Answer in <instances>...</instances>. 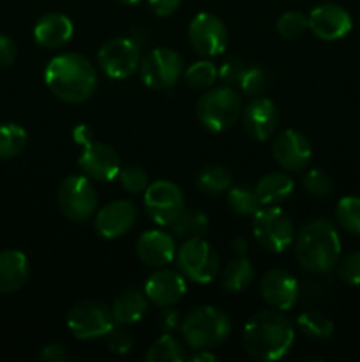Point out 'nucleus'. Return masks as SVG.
I'll return each mask as SVG.
<instances>
[{
  "label": "nucleus",
  "instance_id": "1",
  "mask_svg": "<svg viewBox=\"0 0 360 362\" xmlns=\"http://www.w3.org/2000/svg\"><path fill=\"white\" fill-rule=\"evenodd\" d=\"M295 341V327L282 311H260L247 320L242 345L254 361H279L289 352Z\"/></svg>",
  "mask_w": 360,
  "mask_h": 362
},
{
  "label": "nucleus",
  "instance_id": "2",
  "mask_svg": "<svg viewBox=\"0 0 360 362\" xmlns=\"http://www.w3.org/2000/svg\"><path fill=\"white\" fill-rule=\"evenodd\" d=\"M44 81L56 99L69 105H80L95 92L97 73L87 57L80 53H62L48 62Z\"/></svg>",
  "mask_w": 360,
  "mask_h": 362
},
{
  "label": "nucleus",
  "instance_id": "3",
  "mask_svg": "<svg viewBox=\"0 0 360 362\" xmlns=\"http://www.w3.org/2000/svg\"><path fill=\"white\" fill-rule=\"evenodd\" d=\"M295 257L300 267L313 274H325L337 265L341 257V239L327 219H313L300 228L295 237Z\"/></svg>",
  "mask_w": 360,
  "mask_h": 362
},
{
  "label": "nucleus",
  "instance_id": "4",
  "mask_svg": "<svg viewBox=\"0 0 360 362\" xmlns=\"http://www.w3.org/2000/svg\"><path fill=\"white\" fill-rule=\"evenodd\" d=\"M180 332L193 350H212L232 334V320L219 308L201 306L184 318Z\"/></svg>",
  "mask_w": 360,
  "mask_h": 362
},
{
  "label": "nucleus",
  "instance_id": "5",
  "mask_svg": "<svg viewBox=\"0 0 360 362\" xmlns=\"http://www.w3.org/2000/svg\"><path fill=\"white\" fill-rule=\"evenodd\" d=\"M74 141L83 145L78 165H80L83 175L90 180L97 182H108V180L116 179L122 161L116 154L115 148L102 141H92V131L87 126H76L73 131Z\"/></svg>",
  "mask_w": 360,
  "mask_h": 362
},
{
  "label": "nucleus",
  "instance_id": "6",
  "mask_svg": "<svg viewBox=\"0 0 360 362\" xmlns=\"http://www.w3.org/2000/svg\"><path fill=\"white\" fill-rule=\"evenodd\" d=\"M242 99L233 87H217L205 92L196 103V117L205 129L221 133L236 124L242 115Z\"/></svg>",
  "mask_w": 360,
  "mask_h": 362
},
{
  "label": "nucleus",
  "instance_id": "7",
  "mask_svg": "<svg viewBox=\"0 0 360 362\" xmlns=\"http://www.w3.org/2000/svg\"><path fill=\"white\" fill-rule=\"evenodd\" d=\"M176 265L184 278L198 285H207L214 281L221 269L219 255L203 237L187 239L176 251Z\"/></svg>",
  "mask_w": 360,
  "mask_h": 362
},
{
  "label": "nucleus",
  "instance_id": "8",
  "mask_svg": "<svg viewBox=\"0 0 360 362\" xmlns=\"http://www.w3.org/2000/svg\"><path fill=\"white\" fill-rule=\"evenodd\" d=\"M253 235L263 250L282 253L295 239V226L282 209L267 205L253 216Z\"/></svg>",
  "mask_w": 360,
  "mask_h": 362
},
{
  "label": "nucleus",
  "instance_id": "9",
  "mask_svg": "<svg viewBox=\"0 0 360 362\" xmlns=\"http://www.w3.org/2000/svg\"><path fill=\"white\" fill-rule=\"evenodd\" d=\"M56 204L64 218L73 223H85L95 214L97 191L87 175H71L60 184Z\"/></svg>",
  "mask_w": 360,
  "mask_h": 362
},
{
  "label": "nucleus",
  "instance_id": "10",
  "mask_svg": "<svg viewBox=\"0 0 360 362\" xmlns=\"http://www.w3.org/2000/svg\"><path fill=\"white\" fill-rule=\"evenodd\" d=\"M67 327L76 339H94L108 334L115 327V318L101 300H83L67 313Z\"/></svg>",
  "mask_w": 360,
  "mask_h": 362
},
{
  "label": "nucleus",
  "instance_id": "11",
  "mask_svg": "<svg viewBox=\"0 0 360 362\" xmlns=\"http://www.w3.org/2000/svg\"><path fill=\"white\" fill-rule=\"evenodd\" d=\"M143 205L152 221L169 226L186 209L182 189L172 180H155L143 191Z\"/></svg>",
  "mask_w": 360,
  "mask_h": 362
},
{
  "label": "nucleus",
  "instance_id": "12",
  "mask_svg": "<svg viewBox=\"0 0 360 362\" xmlns=\"http://www.w3.org/2000/svg\"><path fill=\"white\" fill-rule=\"evenodd\" d=\"M182 57L172 48H154L141 59L140 78L147 87L164 90L173 87L182 74Z\"/></svg>",
  "mask_w": 360,
  "mask_h": 362
},
{
  "label": "nucleus",
  "instance_id": "13",
  "mask_svg": "<svg viewBox=\"0 0 360 362\" xmlns=\"http://www.w3.org/2000/svg\"><path fill=\"white\" fill-rule=\"evenodd\" d=\"M99 67L106 76L113 80H124L134 74L140 67V45L129 37H112L99 48Z\"/></svg>",
  "mask_w": 360,
  "mask_h": 362
},
{
  "label": "nucleus",
  "instance_id": "14",
  "mask_svg": "<svg viewBox=\"0 0 360 362\" xmlns=\"http://www.w3.org/2000/svg\"><path fill=\"white\" fill-rule=\"evenodd\" d=\"M189 42L201 57L221 55L229 41L228 28L221 18L210 13H200L191 20L187 28Z\"/></svg>",
  "mask_w": 360,
  "mask_h": 362
},
{
  "label": "nucleus",
  "instance_id": "15",
  "mask_svg": "<svg viewBox=\"0 0 360 362\" xmlns=\"http://www.w3.org/2000/svg\"><path fill=\"white\" fill-rule=\"evenodd\" d=\"M272 156L286 172H302L313 158V145L300 131L286 129L272 144Z\"/></svg>",
  "mask_w": 360,
  "mask_h": 362
},
{
  "label": "nucleus",
  "instance_id": "16",
  "mask_svg": "<svg viewBox=\"0 0 360 362\" xmlns=\"http://www.w3.org/2000/svg\"><path fill=\"white\" fill-rule=\"evenodd\" d=\"M309 30L321 41H337L349 34L353 27L352 14L337 4H321L307 16Z\"/></svg>",
  "mask_w": 360,
  "mask_h": 362
},
{
  "label": "nucleus",
  "instance_id": "17",
  "mask_svg": "<svg viewBox=\"0 0 360 362\" xmlns=\"http://www.w3.org/2000/svg\"><path fill=\"white\" fill-rule=\"evenodd\" d=\"M240 117L246 133L256 141L268 140L279 127V110L268 98L251 99Z\"/></svg>",
  "mask_w": 360,
  "mask_h": 362
},
{
  "label": "nucleus",
  "instance_id": "18",
  "mask_svg": "<svg viewBox=\"0 0 360 362\" xmlns=\"http://www.w3.org/2000/svg\"><path fill=\"white\" fill-rule=\"evenodd\" d=\"M138 209L129 200H115L95 212L94 226L104 239H119L134 226Z\"/></svg>",
  "mask_w": 360,
  "mask_h": 362
},
{
  "label": "nucleus",
  "instance_id": "19",
  "mask_svg": "<svg viewBox=\"0 0 360 362\" xmlns=\"http://www.w3.org/2000/svg\"><path fill=\"white\" fill-rule=\"evenodd\" d=\"M186 279L182 272L172 271V269H161L154 272L145 283V296L148 303L159 308H172L179 304L186 296Z\"/></svg>",
  "mask_w": 360,
  "mask_h": 362
},
{
  "label": "nucleus",
  "instance_id": "20",
  "mask_svg": "<svg viewBox=\"0 0 360 362\" xmlns=\"http://www.w3.org/2000/svg\"><path fill=\"white\" fill-rule=\"evenodd\" d=\"M299 283L289 272L282 269H272L261 279V297L270 308L277 311H288L299 299Z\"/></svg>",
  "mask_w": 360,
  "mask_h": 362
},
{
  "label": "nucleus",
  "instance_id": "21",
  "mask_svg": "<svg viewBox=\"0 0 360 362\" xmlns=\"http://www.w3.org/2000/svg\"><path fill=\"white\" fill-rule=\"evenodd\" d=\"M136 255L150 267H164L176 258L175 239L162 230H148L138 239Z\"/></svg>",
  "mask_w": 360,
  "mask_h": 362
},
{
  "label": "nucleus",
  "instance_id": "22",
  "mask_svg": "<svg viewBox=\"0 0 360 362\" xmlns=\"http://www.w3.org/2000/svg\"><path fill=\"white\" fill-rule=\"evenodd\" d=\"M74 34L73 21L60 13H48L37 20L34 27V39L39 46L48 49L62 48Z\"/></svg>",
  "mask_w": 360,
  "mask_h": 362
},
{
  "label": "nucleus",
  "instance_id": "23",
  "mask_svg": "<svg viewBox=\"0 0 360 362\" xmlns=\"http://www.w3.org/2000/svg\"><path fill=\"white\" fill-rule=\"evenodd\" d=\"M28 274V260L21 251H0V293H14L23 288Z\"/></svg>",
  "mask_w": 360,
  "mask_h": 362
},
{
  "label": "nucleus",
  "instance_id": "24",
  "mask_svg": "<svg viewBox=\"0 0 360 362\" xmlns=\"http://www.w3.org/2000/svg\"><path fill=\"white\" fill-rule=\"evenodd\" d=\"M147 311L148 297L145 296V292H140L136 288L127 290L122 296L116 297V300L112 306V313L116 325L136 324V322L143 320Z\"/></svg>",
  "mask_w": 360,
  "mask_h": 362
},
{
  "label": "nucleus",
  "instance_id": "25",
  "mask_svg": "<svg viewBox=\"0 0 360 362\" xmlns=\"http://www.w3.org/2000/svg\"><path fill=\"white\" fill-rule=\"evenodd\" d=\"M293 187H295V182L288 173L270 172L258 180L254 193L261 207H267V205H277L286 200L293 193Z\"/></svg>",
  "mask_w": 360,
  "mask_h": 362
},
{
  "label": "nucleus",
  "instance_id": "26",
  "mask_svg": "<svg viewBox=\"0 0 360 362\" xmlns=\"http://www.w3.org/2000/svg\"><path fill=\"white\" fill-rule=\"evenodd\" d=\"M254 278V267L246 257L233 258L226 267L222 269L221 283L228 292L239 293L249 288Z\"/></svg>",
  "mask_w": 360,
  "mask_h": 362
},
{
  "label": "nucleus",
  "instance_id": "27",
  "mask_svg": "<svg viewBox=\"0 0 360 362\" xmlns=\"http://www.w3.org/2000/svg\"><path fill=\"white\" fill-rule=\"evenodd\" d=\"M296 327L311 339H328L334 334V324L320 311H304L296 318Z\"/></svg>",
  "mask_w": 360,
  "mask_h": 362
},
{
  "label": "nucleus",
  "instance_id": "28",
  "mask_svg": "<svg viewBox=\"0 0 360 362\" xmlns=\"http://www.w3.org/2000/svg\"><path fill=\"white\" fill-rule=\"evenodd\" d=\"M196 187L203 193L212 194H222L232 187V175L222 166H205L196 177Z\"/></svg>",
  "mask_w": 360,
  "mask_h": 362
},
{
  "label": "nucleus",
  "instance_id": "29",
  "mask_svg": "<svg viewBox=\"0 0 360 362\" xmlns=\"http://www.w3.org/2000/svg\"><path fill=\"white\" fill-rule=\"evenodd\" d=\"M169 226H172L173 233L182 237V239L203 237L208 232V218L200 211H187V209H184L179 218Z\"/></svg>",
  "mask_w": 360,
  "mask_h": 362
},
{
  "label": "nucleus",
  "instance_id": "30",
  "mask_svg": "<svg viewBox=\"0 0 360 362\" xmlns=\"http://www.w3.org/2000/svg\"><path fill=\"white\" fill-rule=\"evenodd\" d=\"M27 131L13 122L0 124V159H13L27 147Z\"/></svg>",
  "mask_w": 360,
  "mask_h": 362
},
{
  "label": "nucleus",
  "instance_id": "31",
  "mask_svg": "<svg viewBox=\"0 0 360 362\" xmlns=\"http://www.w3.org/2000/svg\"><path fill=\"white\" fill-rule=\"evenodd\" d=\"M145 359L148 362H180L184 361V346L175 336L166 332L152 343Z\"/></svg>",
  "mask_w": 360,
  "mask_h": 362
},
{
  "label": "nucleus",
  "instance_id": "32",
  "mask_svg": "<svg viewBox=\"0 0 360 362\" xmlns=\"http://www.w3.org/2000/svg\"><path fill=\"white\" fill-rule=\"evenodd\" d=\"M226 200H228L229 209H232L235 214L244 216V218L254 216L261 209V204L260 200H258L254 189H249V187L246 186L229 187V189L226 191Z\"/></svg>",
  "mask_w": 360,
  "mask_h": 362
},
{
  "label": "nucleus",
  "instance_id": "33",
  "mask_svg": "<svg viewBox=\"0 0 360 362\" xmlns=\"http://www.w3.org/2000/svg\"><path fill=\"white\" fill-rule=\"evenodd\" d=\"M335 219L346 232L360 235V198H341L335 207Z\"/></svg>",
  "mask_w": 360,
  "mask_h": 362
},
{
  "label": "nucleus",
  "instance_id": "34",
  "mask_svg": "<svg viewBox=\"0 0 360 362\" xmlns=\"http://www.w3.org/2000/svg\"><path fill=\"white\" fill-rule=\"evenodd\" d=\"M217 78V69L208 60H200V62L191 64L184 73V80L193 88H208Z\"/></svg>",
  "mask_w": 360,
  "mask_h": 362
},
{
  "label": "nucleus",
  "instance_id": "35",
  "mask_svg": "<svg viewBox=\"0 0 360 362\" xmlns=\"http://www.w3.org/2000/svg\"><path fill=\"white\" fill-rule=\"evenodd\" d=\"M119 179L120 186L131 194H138V193H143L145 189L148 187V175L143 168L136 165H127L122 166L116 175Z\"/></svg>",
  "mask_w": 360,
  "mask_h": 362
},
{
  "label": "nucleus",
  "instance_id": "36",
  "mask_svg": "<svg viewBox=\"0 0 360 362\" xmlns=\"http://www.w3.org/2000/svg\"><path fill=\"white\" fill-rule=\"evenodd\" d=\"M309 28L307 16L300 11H286L277 20V32L284 39H296Z\"/></svg>",
  "mask_w": 360,
  "mask_h": 362
},
{
  "label": "nucleus",
  "instance_id": "37",
  "mask_svg": "<svg viewBox=\"0 0 360 362\" xmlns=\"http://www.w3.org/2000/svg\"><path fill=\"white\" fill-rule=\"evenodd\" d=\"M304 189L313 197H328L334 189V182H332L330 175L323 170H309L302 179Z\"/></svg>",
  "mask_w": 360,
  "mask_h": 362
},
{
  "label": "nucleus",
  "instance_id": "38",
  "mask_svg": "<svg viewBox=\"0 0 360 362\" xmlns=\"http://www.w3.org/2000/svg\"><path fill=\"white\" fill-rule=\"evenodd\" d=\"M268 87V73L263 69V67L251 66L247 67L246 74H244L242 81H240L239 88L247 95H254L256 98L258 94L265 90Z\"/></svg>",
  "mask_w": 360,
  "mask_h": 362
},
{
  "label": "nucleus",
  "instance_id": "39",
  "mask_svg": "<svg viewBox=\"0 0 360 362\" xmlns=\"http://www.w3.org/2000/svg\"><path fill=\"white\" fill-rule=\"evenodd\" d=\"M337 274L346 285L359 286L360 285V251L346 255L337 262Z\"/></svg>",
  "mask_w": 360,
  "mask_h": 362
},
{
  "label": "nucleus",
  "instance_id": "40",
  "mask_svg": "<svg viewBox=\"0 0 360 362\" xmlns=\"http://www.w3.org/2000/svg\"><path fill=\"white\" fill-rule=\"evenodd\" d=\"M247 64L240 59H229L226 60L221 66V69L217 71V76L221 78L222 83L228 85V87H239L240 81H242L244 74L247 71Z\"/></svg>",
  "mask_w": 360,
  "mask_h": 362
},
{
  "label": "nucleus",
  "instance_id": "41",
  "mask_svg": "<svg viewBox=\"0 0 360 362\" xmlns=\"http://www.w3.org/2000/svg\"><path fill=\"white\" fill-rule=\"evenodd\" d=\"M104 338L109 352L116 354V356H126V354H129L131 349H133V338H131V334L119 327H113Z\"/></svg>",
  "mask_w": 360,
  "mask_h": 362
},
{
  "label": "nucleus",
  "instance_id": "42",
  "mask_svg": "<svg viewBox=\"0 0 360 362\" xmlns=\"http://www.w3.org/2000/svg\"><path fill=\"white\" fill-rule=\"evenodd\" d=\"M18 57V46L9 35L0 34V67L13 66Z\"/></svg>",
  "mask_w": 360,
  "mask_h": 362
},
{
  "label": "nucleus",
  "instance_id": "43",
  "mask_svg": "<svg viewBox=\"0 0 360 362\" xmlns=\"http://www.w3.org/2000/svg\"><path fill=\"white\" fill-rule=\"evenodd\" d=\"M41 359L46 362H66L71 359L69 352L59 343H49L41 350Z\"/></svg>",
  "mask_w": 360,
  "mask_h": 362
},
{
  "label": "nucleus",
  "instance_id": "44",
  "mask_svg": "<svg viewBox=\"0 0 360 362\" xmlns=\"http://www.w3.org/2000/svg\"><path fill=\"white\" fill-rule=\"evenodd\" d=\"M152 13L159 18L172 16L180 7V0H148Z\"/></svg>",
  "mask_w": 360,
  "mask_h": 362
},
{
  "label": "nucleus",
  "instance_id": "45",
  "mask_svg": "<svg viewBox=\"0 0 360 362\" xmlns=\"http://www.w3.org/2000/svg\"><path fill=\"white\" fill-rule=\"evenodd\" d=\"M159 325H161L162 331L166 332L173 331V329H176L180 325L179 315H176L175 311L169 310V308H166V313L161 315V322H159Z\"/></svg>",
  "mask_w": 360,
  "mask_h": 362
},
{
  "label": "nucleus",
  "instance_id": "46",
  "mask_svg": "<svg viewBox=\"0 0 360 362\" xmlns=\"http://www.w3.org/2000/svg\"><path fill=\"white\" fill-rule=\"evenodd\" d=\"M191 362H215L217 361V356L212 354L210 350H196L193 356L189 357Z\"/></svg>",
  "mask_w": 360,
  "mask_h": 362
},
{
  "label": "nucleus",
  "instance_id": "47",
  "mask_svg": "<svg viewBox=\"0 0 360 362\" xmlns=\"http://www.w3.org/2000/svg\"><path fill=\"white\" fill-rule=\"evenodd\" d=\"M246 250H247V243L244 237H236V239H233L232 251L236 255V257H246Z\"/></svg>",
  "mask_w": 360,
  "mask_h": 362
},
{
  "label": "nucleus",
  "instance_id": "48",
  "mask_svg": "<svg viewBox=\"0 0 360 362\" xmlns=\"http://www.w3.org/2000/svg\"><path fill=\"white\" fill-rule=\"evenodd\" d=\"M115 2H119V4H124V6H133V4L140 2V0H115Z\"/></svg>",
  "mask_w": 360,
  "mask_h": 362
}]
</instances>
